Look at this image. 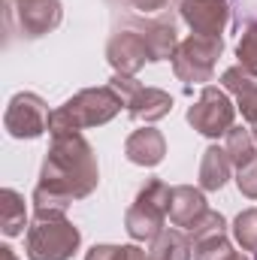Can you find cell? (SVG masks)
<instances>
[{
  "label": "cell",
  "mask_w": 257,
  "mask_h": 260,
  "mask_svg": "<svg viewBox=\"0 0 257 260\" xmlns=\"http://www.w3.org/2000/svg\"><path fill=\"white\" fill-rule=\"evenodd\" d=\"M40 188L61 194L67 200H85L100 185V167L91 142L82 133H61L52 136L40 170Z\"/></svg>",
  "instance_id": "6da1fadb"
},
{
  "label": "cell",
  "mask_w": 257,
  "mask_h": 260,
  "mask_svg": "<svg viewBox=\"0 0 257 260\" xmlns=\"http://www.w3.org/2000/svg\"><path fill=\"white\" fill-rule=\"evenodd\" d=\"M121 106H124V97L112 85L82 88L79 94H73L67 103H61L52 112L49 133L61 136V133H82V130L91 127H103L121 112Z\"/></svg>",
  "instance_id": "7a4b0ae2"
},
{
  "label": "cell",
  "mask_w": 257,
  "mask_h": 260,
  "mask_svg": "<svg viewBox=\"0 0 257 260\" xmlns=\"http://www.w3.org/2000/svg\"><path fill=\"white\" fill-rule=\"evenodd\" d=\"M170 191L173 188L160 179H148L142 185V191L124 212V230L133 242H151L164 230L170 218Z\"/></svg>",
  "instance_id": "3957f363"
},
{
  "label": "cell",
  "mask_w": 257,
  "mask_h": 260,
  "mask_svg": "<svg viewBox=\"0 0 257 260\" xmlns=\"http://www.w3.org/2000/svg\"><path fill=\"white\" fill-rule=\"evenodd\" d=\"M82 248V233L67 218H43L27 227L24 254L27 260H70Z\"/></svg>",
  "instance_id": "277c9868"
},
{
  "label": "cell",
  "mask_w": 257,
  "mask_h": 260,
  "mask_svg": "<svg viewBox=\"0 0 257 260\" xmlns=\"http://www.w3.org/2000/svg\"><path fill=\"white\" fill-rule=\"evenodd\" d=\"M221 52H224V37H200V34L185 37L173 58L176 79L185 85H209Z\"/></svg>",
  "instance_id": "5b68a950"
},
{
  "label": "cell",
  "mask_w": 257,
  "mask_h": 260,
  "mask_svg": "<svg viewBox=\"0 0 257 260\" xmlns=\"http://www.w3.org/2000/svg\"><path fill=\"white\" fill-rule=\"evenodd\" d=\"M188 124L197 133L209 136V139H218V136H227V130L233 127L236 121V103L227 97L224 88L218 85H203L197 103L188 109Z\"/></svg>",
  "instance_id": "8992f818"
},
{
  "label": "cell",
  "mask_w": 257,
  "mask_h": 260,
  "mask_svg": "<svg viewBox=\"0 0 257 260\" xmlns=\"http://www.w3.org/2000/svg\"><path fill=\"white\" fill-rule=\"evenodd\" d=\"M109 85L124 97V109H127V115L133 121L154 124V121L167 118L170 109H173V97H170L167 91L151 88V85H142V82H136L133 76L115 73V76L109 79Z\"/></svg>",
  "instance_id": "52a82bcc"
},
{
  "label": "cell",
  "mask_w": 257,
  "mask_h": 260,
  "mask_svg": "<svg viewBox=\"0 0 257 260\" xmlns=\"http://www.w3.org/2000/svg\"><path fill=\"white\" fill-rule=\"evenodd\" d=\"M49 118L52 112L40 94L18 91L3 112V127L12 139H40L49 130Z\"/></svg>",
  "instance_id": "ba28073f"
},
{
  "label": "cell",
  "mask_w": 257,
  "mask_h": 260,
  "mask_svg": "<svg viewBox=\"0 0 257 260\" xmlns=\"http://www.w3.org/2000/svg\"><path fill=\"white\" fill-rule=\"evenodd\" d=\"M64 18L61 0H12L9 3V21L24 40H40L52 34Z\"/></svg>",
  "instance_id": "9c48e42d"
},
{
  "label": "cell",
  "mask_w": 257,
  "mask_h": 260,
  "mask_svg": "<svg viewBox=\"0 0 257 260\" xmlns=\"http://www.w3.org/2000/svg\"><path fill=\"white\" fill-rule=\"evenodd\" d=\"M106 61L112 64L115 73H121V76H136L145 64H151L148 61L145 37L139 30H130V27L115 30L109 37V43H106Z\"/></svg>",
  "instance_id": "30bf717a"
},
{
  "label": "cell",
  "mask_w": 257,
  "mask_h": 260,
  "mask_svg": "<svg viewBox=\"0 0 257 260\" xmlns=\"http://www.w3.org/2000/svg\"><path fill=\"white\" fill-rule=\"evenodd\" d=\"M179 12L191 27V34H200V37H221L230 24L227 0H182Z\"/></svg>",
  "instance_id": "8fae6325"
},
{
  "label": "cell",
  "mask_w": 257,
  "mask_h": 260,
  "mask_svg": "<svg viewBox=\"0 0 257 260\" xmlns=\"http://www.w3.org/2000/svg\"><path fill=\"white\" fill-rule=\"evenodd\" d=\"M206 212H209V206H206L203 188L176 185V188L170 191V224H173V227L188 230V227H194Z\"/></svg>",
  "instance_id": "7c38bea8"
},
{
  "label": "cell",
  "mask_w": 257,
  "mask_h": 260,
  "mask_svg": "<svg viewBox=\"0 0 257 260\" xmlns=\"http://www.w3.org/2000/svg\"><path fill=\"white\" fill-rule=\"evenodd\" d=\"M167 154V139L164 133L154 127L133 130L124 142V157L136 167H157Z\"/></svg>",
  "instance_id": "4fadbf2b"
},
{
  "label": "cell",
  "mask_w": 257,
  "mask_h": 260,
  "mask_svg": "<svg viewBox=\"0 0 257 260\" xmlns=\"http://www.w3.org/2000/svg\"><path fill=\"white\" fill-rule=\"evenodd\" d=\"M191 257H194L191 236L182 227H164L148 242V260H191Z\"/></svg>",
  "instance_id": "5bb4252c"
},
{
  "label": "cell",
  "mask_w": 257,
  "mask_h": 260,
  "mask_svg": "<svg viewBox=\"0 0 257 260\" xmlns=\"http://www.w3.org/2000/svg\"><path fill=\"white\" fill-rule=\"evenodd\" d=\"M145 46H148V61L160 64V61H173L179 52V34L173 27V21H148L142 30Z\"/></svg>",
  "instance_id": "9a60e30c"
},
{
  "label": "cell",
  "mask_w": 257,
  "mask_h": 260,
  "mask_svg": "<svg viewBox=\"0 0 257 260\" xmlns=\"http://www.w3.org/2000/svg\"><path fill=\"white\" fill-rule=\"evenodd\" d=\"M233 160L227 157L224 145H209L200 157V188L203 191H221L230 182Z\"/></svg>",
  "instance_id": "2e32d148"
},
{
  "label": "cell",
  "mask_w": 257,
  "mask_h": 260,
  "mask_svg": "<svg viewBox=\"0 0 257 260\" xmlns=\"http://www.w3.org/2000/svg\"><path fill=\"white\" fill-rule=\"evenodd\" d=\"M27 227V206L24 197L12 188L0 191V230L3 236H21Z\"/></svg>",
  "instance_id": "e0dca14e"
},
{
  "label": "cell",
  "mask_w": 257,
  "mask_h": 260,
  "mask_svg": "<svg viewBox=\"0 0 257 260\" xmlns=\"http://www.w3.org/2000/svg\"><path fill=\"white\" fill-rule=\"evenodd\" d=\"M224 151H227V157L233 160L236 170L242 164H248L257 154V142H254V136H251V127L233 124V127L227 130V136H224Z\"/></svg>",
  "instance_id": "ac0fdd59"
},
{
  "label": "cell",
  "mask_w": 257,
  "mask_h": 260,
  "mask_svg": "<svg viewBox=\"0 0 257 260\" xmlns=\"http://www.w3.org/2000/svg\"><path fill=\"white\" fill-rule=\"evenodd\" d=\"M194 245V260H227L236 248L227 239V233H215V236H203L191 242Z\"/></svg>",
  "instance_id": "d6986e66"
},
{
  "label": "cell",
  "mask_w": 257,
  "mask_h": 260,
  "mask_svg": "<svg viewBox=\"0 0 257 260\" xmlns=\"http://www.w3.org/2000/svg\"><path fill=\"white\" fill-rule=\"evenodd\" d=\"M233 239L242 251L257 254V209H245L233 221Z\"/></svg>",
  "instance_id": "ffe728a7"
},
{
  "label": "cell",
  "mask_w": 257,
  "mask_h": 260,
  "mask_svg": "<svg viewBox=\"0 0 257 260\" xmlns=\"http://www.w3.org/2000/svg\"><path fill=\"white\" fill-rule=\"evenodd\" d=\"M236 58H239V67H245L251 76H257V21H251L242 30L239 46H236Z\"/></svg>",
  "instance_id": "44dd1931"
},
{
  "label": "cell",
  "mask_w": 257,
  "mask_h": 260,
  "mask_svg": "<svg viewBox=\"0 0 257 260\" xmlns=\"http://www.w3.org/2000/svg\"><path fill=\"white\" fill-rule=\"evenodd\" d=\"M215 233H227V221H224V215L221 212H206L194 227H188V236H191V242L197 239H203V236H215Z\"/></svg>",
  "instance_id": "7402d4cb"
},
{
  "label": "cell",
  "mask_w": 257,
  "mask_h": 260,
  "mask_svg": "<svg viewBox=\"0 0 257 260\" xmlns=\"http://www.w3.org/2000/svg\"><path fill=\"white\" fill-rule=\"evenodd\" d=\"M236 188H239L242 197L257 200V154L248 160V164H242V167L236 170Z\"/></svg>",
  "instance_id": "603a6c76"
},
{
  "label": "cell",
  "mask_w": 257,
  "mask_h": 260,
  "mask_svg": "<svg viewBox=\"0 0 257 260\" xmlns=\"http://www.w3.org/2000/svg\"><path fill=\"white\" fill-rule=\"evenodd\" d=\"M254 79H257V76H251L245 67L236 64V67H227V70L221 73V88H224V91H230V94H239V91H242V88H248Z\"/></svg>",
  "instance_id": "cb8c5ba5"
},
{
  "label": "cell",
  "mask_w": 257,
  "mask_h": 260,
  "mask_svg": "<svg viewBox=\"0 0 257 260\" xmlns=\"http://www.w3.org/2000/svg\"><path fill=\"white\" fill-rule=\"evenodd\" d=\"M236 109L242 112V118L248 121V127H254L257 124V79L248 88H242V91L236 94Z\"/></svg>",
  "instance_id": "d4e9b609"
},
{
  "label": "cell",
  "mask_w": 257,
  "mask_h": 260,
  "mask_svg": "<svg viewBox=\"0 0 257 260\" xmlns=\"http://www.w3.org/2000/svg\"><path fill=\"white\" fill-rule=\"evenodd\" d=\"M85 260H130V245H109V242H103V245L88 248Z\"/></svg>",
  "instance_id": "484cf974"
},
{
  "label": "cell",
  "mask_w": 257,
  "mask_h": 260,
  "mask_svg": "<svg viewBox=\"0 0 257 260\" xmlns=\"http://www.w3.org/2000/svg\"><path fill=\"white\" fill-rule=\"evenodd\" d=\"M127 6L130 9H136V12H142V15H154V12L167 9L170 0H127Z\"/></svg>",
  "instance_id": "4316f807"
},
{
  "label": "cell",
  "mask_w": 257,
  "mask_h": 260,
  "mask_svg": "<svg viewBox=\"0 0 257 260\" xmlns=\"http://www.w3.org/2000/svg\"><path fill=\"white\" fill-rule=\"evenodd\" d=\"M130 260H148V251H142L139 245H130Z\"/></svg>",
  "instance_id": "83f0119b"
},
{
  "label": "cell",
  "mask_w": 257,
  "mask_h": 260,
  "mask_svg": "<svg viewBox=\"0 0 257 260\" xmlns=\"http://www.w3.org/2000/svg\"><path fill=\"white\" fill-rule=\"evenodd\" d=\"M0 257H3V260H18V257H15V251H12L9 245H0Z\"/></svg>",
  "instance_id": "f1b7e54d"
},
{
  "label": "cell",
  "mask_w": 257,
  "mask_h": 260,
  "mask_svg": "<svg viewBox=\"0 0 257 260\" xmlns=\"http://www.w3.org/2000/svg\"><path fill=\"white\" fill-rule=\"evenodd\" d=\"M227 260H248V257H245L242 251H233V254H230V257H227Z\"/></svg>",
  "instance_id": "f546056e"
},
{
  "label": "cell",
  "mask_w": 257,
  "mask_h": 260,
  "mask_svg": "<svg viewBox=\"0 0 257 260\" xmlns=\"http://www.w3.org/2000/svg\"><path fill=\"white\" fill-rule=\"evenodd\" d=\"M251 136H254V142H257V124H254V127H251Z\"/></svg>",
  "instance_id": "4dcf8cb0"
},
{
  "label": "cell",
  "mask_w": 257,
  "mask_h": 260,
  "mask_svg": "<svg viewBox=\"0 0 257 260\" xmlns=\"http://www.w3.org/2000/svg\"><path fill=\"white\" fill-rule=\"evenodd\" d=\"M9 3H12V0H9Z\"/></svg>",
  "instance_id": "1f68e13d"
}]
</instances>
